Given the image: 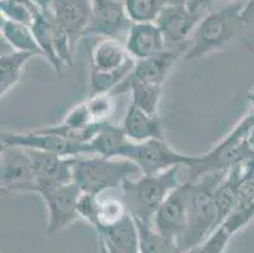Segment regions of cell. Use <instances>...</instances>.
Listing matches in <instances>:
<instances>
[{
  "label": "cell",
  "instance_id": "obj_1",
  "mask_svg": "<svg viewBox=\"0 0 254 253\" xmlns=\"http://www.w3.org/2000/svg\"><path fill=\"white\" fill-rule=\"evenodd\" d=\"M226 172L228 171L211 172L198 177L197 180H189V223L180 242L182 252L201 243L220 227L214 191Z\"/></svg>",
  "mask_w": 254,
  "mask_h": 253
},
{
  "label": "cell",
  "instance_id": "obj_2",
  "mask_svg": "<svg viewBox=\"0 0 254 253\" xmlns=\"http://www.w3.org/2000/svg\"><path fill=\"white\" fill-rule=\"evenodd\" d=\"M181 167H175L156 175H140L128 178L122 185V199L128 212L135 220L153 223L156 212L168 195L176 189L181 181L179 172Z\"/></svg>",
  "mask_w": 254,
  "mask_h": 253
},
{
  "label": "cell",
  "instance_id": "obj_3",
  "mask_svg": "<svg viewBox=\"0 0 254 253\" xmlns=\"http://www.w3.org/2000/svg\"><path fill=\"white\" fill-rule=\"evenodd\" d=\"M140 175L139 169L124 159H110L98 155L72 159V181L86 194L100 196L108 190L122 187L128 178Z\"/></svg>",
  "mask_w": 254,
  "mask_h": 253
},
{
  "label": "cell",
  "instance_id": "obj_4",
  "mask_svg": "<svg viewBox=\"0 0 254 253\" xmlns=\"http://www.w3.org/2000/svg\"><path fill=\"white\" fill-rule=\"evenodd\" d=\"M253 128L254 110L240 120L215 147L204 155L193 156L192 165L189 167V180H197L206 173L229 171L237 165L248 162L244 141Z\"/></svg>",
  "mask_w": 254,
  "mask_h": 253
},
{
  "label": "cell",
  "instance_id": "obj_5",
  "mask_svg": "<svg viewBox=\"0 0 254 253\" xmlns=\"http://www.w3.org/2000/svg\"><path fill=\"white\" fill-rule=\"evenodd\" d=\"M244 4L232 3L225 8L207 13L195 28L184 61L201 59L220 50L235 36L240 22V11Z\"/></svg>",
  "mask_w": 254,
  "mask_h": 253
},
{
  "label": "cell",
  "instance_id": "obj_6",
  "mask_svg": "<svg viewBox=\"0 0 254 253\" xmlns=\"http://www.w3.org/2000/svg\"><path fill=\"white\" fill-rule=\"evenodd\" d=\"M123 159L133 162L142 175H156L175 167L189 169L193 161V156L176 151L166 142V139H152L140 143L130 141Z\"/></svg>",
  "mask_w": 254,
  "mask_h": 253
},
{
  "label": "cell",
  "instance_id": "obj_7",
  "mask_svg": "<svg viewBox=\"0 0 254 253\" xmlns=\"http://www.w3.org/2000/svg\"><path fill=\"white\" fill-rule=\"evenodd\" d=\"M1 146L43 151L68 159L92 155L90 143L75 142L48 131L46 127L29 132H1Z\"/></svg>",
  "mask_w": 254,
  "mask_h": 253
},
{
  "label": "cell",
  "instance_id": "obj_8",
  "mask_svg": "<svg viewBox=\"0 0 254 253\" xmlns=\"http://www.w3.org/2000/svg\"><path fill=\"white\" fill-rule=\"evenodd\" d=\"M38 195L47 208V232L50 234L62 231L80 218L78 201L82 190L73 181L45 187L39 190Z\"/></svg>",
  "mask_w": 254,
  "mask_h": 253
},
{
  "label": "cell",
  "instance_id": "obj_9",
  "mask_svg": "<svg viewBox=\"0 0 254 253\" xmlns=\"http://www.w3.org/2000/svg\"><path fill=\"white\" fill-rule=\"evenodd\" d=\"M0 157L1 192H36V176L27 148L1 146Z\"/></svg>",
  "mask_w": 254,
  "mask_h": 253
},
{
  "label": "cell",
  "instance_id": "obj_10",
  "mask_svg": "<svg viewBox=\"0 0 254 253\" xmlns=\"http://www.w3.org/2000/svg\"><path fill=\"white\" fill-rule=\"evenodd\" d=\"M190 181L181 182L168 195L153 217V227L159 234L180 246L189 223Z\"/></svg>",
  "mask_w": 254,
  "mask_h": 253
},
{
  "label": "cell",
  "instance_id": "obj_11",
  "mask_svg": "<svg viewBox=\"0 0 254 253\" xmlns=\"http://www.w3.org/2000/svg\"><path fill=\"white\" fill-rule=\"evenodd\" d=\"M92 8L85 36L115 38L128 34L131 20L124 9L122 0H91Z\"/></svg>",
  "mask_w": 254,
  "mask_h": 253
},
{
  "label": "cell",
  "instance_id": "obj_12",
  "mask_svg": "<svg viewBox=\"0 0 254 253\" xmlns=\"http://www.w3.org/2000/svg\"><path fill=\"white\" fill-rule=\"evenodd\" d=\"M189 46H190L189 41L180 45H168L165 50L157 55L151 56L145 60L135 61V67L130 78L140 83L165 85L171 70L175 67L180 59H184Z\"/></svg>",
  "mask_w": 254,
  "mask_h": 253
},
{
  "label": "cell",
  "instance_id": "obj_13",
  "mask_svg": "<svg viewBox=\"0 0 254 253\" xmlns=\"http://www.w3.org/2000/svg\"><path fill=\"white\" fill-rule=\"evenodd\" d=\"M33 165L36 176V192L45 187L67 184L72 181V159L62 157L59 155L43 151H36L27 148Z\"/></svg>",
  "mask_w": 254,
  "mask_h": 253
},
{
  "label": "cell",
  "instance_id": "obj_14",
  "mask_svg": "<svg viewBox=\"0 0 254 253\" xmlns=\"http://www.w3.org/2000/svg\"><path fill=\"white\" fill-rule=\"evenodd\" d=\"M202 18L204 17L200 14L191 13L186 5L167 4L161 11L156 23L161 28L167 45L172 46L189 41L187 37L193 33Z\"/></svg>",
  "mask_w": 254,
  "mask_h": 253
},
{
  "label": "cell",
  "instance_id": "obj_15",
  "mask_svg": "<svg viewBox=\"0 0 254 253\" xmlns=\"http://www.w3.org/2000/svg\"><path fill=\"white\" fill-rule=\"evenodd\" d=\"M91 8V0H53L55 20L67 34L73 47L85 36Z\"/></svg>",
  "mask_w": 254,
  "mask_h": 253
},
{
  "label": "cell",
  "instance_id": "obj_16",
  "mask_svg": "<svg viewBox=\"0 0 254 253\" xmlns=\"http://www.w3.org/2000/svg\"><path fill=\"white\" fill-rule=\"evenodd\" d=\"M124 46L131 59L140 61L157 55L168 45L157 23H133Z\"/></svg>",
  "mask_w": 254,
  "mask_h": 253
},
{
  "label": "cell",
  "instance_id": "obj_17",
  "mask_svg": "<svg viewBox=\"0 0 254 253\" xmlns=\"http://www.w3.org/2000/svg\"><path fill=\"white\" fill-rule=\"evenodd\" d=\"M122 128L131 142L140 143L152 139H165L163 124L159 115L151 114L133 104L127 109Z\"/></svg>",
  "mask_w": 254,
  "mask_h": 253
},
{
  "label": "cell",
  "instance_id": "obj_18",
  "mask_svg": "<svg viewBox=\"0 0 254 253\" xmlns=\"http://www.w3.org/2000/svg\"><path fill=\"white\" fill-rule=\"evenodd\" d=\"M106 250L117 253H140L139 232L130 213L117 223L98 232Z\"/></svg>",
  "mask_w": 254,
  "mask_h": 253
},
{
  "label": "cell",
  "instance_id": "obj_19",
  "mask_svg": "<svg viewBox=\"0 0 254 253\" xmlns=\"http://www.w3.org/2000/svg\"><path fill=\"white\" fill-rule=\"evenodd\" d=\"M126 46L115 38H103L92 48L91 69L100 73H112L131 62Z\"/></svg>",
  "mask_w": 254,
  "mask_h": 253
},
{
  "label": "cell",
  "instance_id": "obj_20",
  "mask_svg": "<svg viewBox=\"0 0 254 253\" xmlns=\"http://www.w3.org/2000/svg\"><path fill=\"white\" fill-rule=\"evenodd\" d=\"M130 139L126 136L122 125H114L110 122L103 123L98 133L90 142L92 155L110 159H123L127 146Z\"/></svg>",
  "mask_w": 254,
  "mask_h": 253
},
{
  "label": "cell",
  "instance_id": "obj_21",
  "mask_svg": "<svg viewBox=\"0 0 254 253\" xmlns=\"http://www.w3.org/2000/svg\"><path fill=\"white\" fill-rule=\"evenodd\" d=\"M243 172V165L232 167L221 178L214 191L216 210H218L219 224H223L229 215L234 212L238 203V187Z\"/></svg>",
  "mask_w": 254,
  "mask_h": 253
},
{
  "label": "cell",
  "instance_id": "obj_22",
  "mask_svg": "<svg viewBox=\"0 0 254 253\" xmlns=\"http://www.w3.org/2000/svg\"><path fill=\"white\" fill-rule=\"evenodd\" d=\"M163 86L165 85H156V84H145L140 81L133 80L129 76L113 94H123L130 91L131 103L133 105L148 111L151 114H158V106L162 96Z\"/></svg>",
  "mask_w": 254,
  "mask_h": 253
},
{
  "label": "cell",
  "instance_id": "obj_23",
  "mask_svg": "<svg viewBox=\"0 0 254 253\" xmlns=\"http://www.w3.org/2000/svg\"><path fill=\"white\" fill-rule=\"evenodd\" d=\"M32 31L34 37L38 42L39 47L42 50L43 56L51 62L53 69L60 73L62 70V65L60 64L55 50V43H56V31L57 24L55 20V15L45 14L42 11H38L34 17L33 22L31 24Z\"/></svg>",
  "mask_w": 254,
  "mask_h": 253
},
{
  "label": "cell",
  "instance_id": "obj_24",
  "mask_svg": "<svg viewBox=\"0 0 254 253\" xmlns=\"http://www.w3.org/2000/svg\"><path fill=\"white\" fill-rule=\"evenodd\" d=\"M0 33L6 43L11 46L13 51L28 52L34 56H43L31 25L1 17Z\"/></svg>",
  "mask_w": 254,
  "mask_h": 253
},
{
  "label": "cell",
  "instance_id": "obj_25",
  "mask_svg": "<svg viewBox=\"0 0 254 253\" xmlns=\"http://www.w3.org/2000/svg\"><path fill=\"white\" fill-rule=\"evenodd\" d=\"M34 55L20 51H11L10 53H4L0 57V96L9 94L14 89L24 73L25 65L28 64Z\"/></svg>",
  "mask_w": 254,
  "mask_h": 253
},
{
  "label": "cell",
  "instance_id": "obj_26",
  "mask_svg": "<svg viewBox=\"0 0 254 253\" xmlns=\"http://www.w3.org/2000/svg\"><path fill=\"white\" fill-rule=\"evenodd\" d=\"M135 223L139 232L140 253H182L176 242L167 240L156 231L153 223L142 220H135Z\"/></svg>",
  "mask_w": 254,
  "mask_h": 253
},
{
  "label": "cell",
  "instance_id": "obj_27",
  "mask_svg": "<svg viewBox=\"0 0 254 253\" xmlns=\"http://www.w3.org/2000/svg\"><path fill=\"white\" fill-rule=\"evenodd\" d=\"M131 23H156L168 0H123Z\"/></svg>",
  "mask_w": 254,
  "mask_h": 253
},
{
  "label": "cell",
  "instance_id": "obj_28",
  "mask_svg": "<svg viewBox=\"0 0 254 253\" xmlns=\"http://www.w3.org/2000/svg\"><path fill=\"white\" fill-rule=\"evenodd\" d=\"M128 209L122 198H99L98 214L92 227L96 232L109 227L128 214Z\"/></svg>",
  "mask_w": 254,
  "mask_h": 253
},
{
  "label": "cell",
  "instance_id": "obj_29",
  "mask_svg": "<svg viewBox=\"0 0 254 253\" xmlns=\"http://www.w3.org/2000/svg\"><path fill=\"white\" fill-rule=\"evenodd\" d=\"M114 96L115 95L112 92H106V94L92 95L84 100L95 124L110 122V118L114 115L117 108Z\"/></svg>",
  "mask_w": 254,
  "mask_h": 253
},
{
  "label": "cell",
  "instance_id": "obj_30",
  "mask_svg": "<svg viewBox=\"0 0 254 253\" xmlns=\"http://www.w3.org/2000/svg\"><path fill=\"white\" fill-rule=\"evenodd\" d=\"M232 236L233 232L228 227L221 224L206 240L182 253H224L229 246Z\"/></svg>",
  "mask_w": 254,
  "mask_h": 253
},
{
  "label": "cell",
  "instance_id": "obj_31",
  "mask_svg": "<svg viewBox=\"0 0 254 253\" xmlns=\"http://www.w3.org/2000/svg\"><path fill=\"white\" fill-rule=\"evenodd\" d=\"M38 11L39 10L36 6L28 5V4L0 0V13H1V17L6 18L9 20H14V22L31 25Z\"/></svg>",
  "mask_w": 254,
  "mask_h": 253
},
{
  "label": "cell",
  "instance_id": "obj_32",
  "mask_svg": "<svg viewBox=\"0 0 254 253\" xmlns=\"http://www.w3.org/2000/svg\"><path fill=\"white\" fill-rule=\"evenodd\" d=\"M215 0H189L186 3V8L191 13L200 14L205 17L207 13L211 11V5Z\"/></svg>",
  "mask_w": 254,
  "mask_h": 253
},
{
  "label": "cell",
  "instance_id": "obj_33",
  "mask_svg": "<svg viewBox=\"0 0 254 253\" xmlns=\"http://www.w3.org/2000/svg\"><path fill=\"white\" fill-rule=\"evenodd\" d=\"M240 22L242 24H254V0H248L240 11Z\"/></svg>",
  "mask_w": 254,
  "mask_h": 253
},
{
  "label": "cell",
  "instance_id": "obj_34",
  "mask_svg": "<svg viewBox=\"0 0 254 253\" xmlns=\"http://www.w3.org/2000/svg\"><path fill=\"white\" fill-rule=\"evenodd\" d=\"M32 1L36 4V6L39 9V11L53 15V0H32Z\"/></svg>",
  "mask_w": 254,
  "mask_h": 253
},
{
  "label": "cell",
  "instance_id": "obj_35",
  "mask_svg": "<svg viewBox=\"0 0 254 253\" xmlns=\"http://www.w3.org/2000/svg\"><path fill=\"white\" fill-rule=\"evenodd\" d=\"M189 0H168V4H173V5H186Z\"/></svg>",
  "mask_w": 254,
  "mask_h": 253
},
{
  "label": "cell",
  "instance_id": "obj_36",
  "mask_svg": "<svg viewBox=\"0 0 254 253\" xmlns=\"http://www.w3.org/2000/svg\"><path fill=\"white\" fill-rule=\"evenodd\" d=\"M6 1H15V3H24V4H28V5H32V6H36V4L32 1V0H6ZM37 8V6H36ZM38 9V8H37ZM39 10V9H38Z\"/></svg>",
  "mask_w": 254,
  "mask_h": 253
},
{
  "label": "cell",
  "instance_id": "obj_37",
  "mask_svg": "<svg viewBox=\"0 0 254 253\" xmlns=\"http://www.w3.org/2000/svg\"><path fill=\"white\" fill-rule=\"evenodd\" d=\"M99 253H108V250H106L105 245H104L101 238H99Z\"/></svg>",
  "mask_w": 254,
  "mask_h": 253
},
{
  "label": "cell",
  "instance_id": "obj_38",
  "mask_svg": "<svg viewBox=\"0 0 254 253\" xmlns=\"http://www.w3.org/2000/svg\"><path fill=\"white\" fill-rule=\"evenodd\" d=\"M248 100H249V103L252 104V106H253V109H254V89L252 90V91L248 94Z\"/></svg>",
  "mask_w": 254,
  "mask_h": 253
},
{
  "label": "cell",
  "instance_id": "obj_39",
  "mask_svg": "<svg viewBox=\"0 0 254 253\" xmlns=\"http://www.w3.org/2000/svg\"><path fill=\"white\" fill-rule=\"evenodd\" d=\"M225 1H230V3H237V4H246L248 0H225Z\"/></svg>",
  "mask_w": 254,
  "mask_h": 253
}]
</instances>
